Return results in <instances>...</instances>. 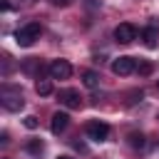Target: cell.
<instances>
[{
  "label": "cell",
  "mask_w": 159,
  "mask_h": 159,
  "mask_svg": "<svg viewBox=\"0 0 159 159\" xmlns=\"http://www.w3.org/2000/svg\"><path fill=\"white\" fill-rule=\"evenodd\" d=\"M0 104H2L7 112H20V109L25 107V97H22L20 87L2 84V89H0Z\"/></svg>",
  "instance_id": "cell-1"
},
{
  "label": "cell",
  "mask_w": 159,
  "mask_h": 159,
  "mask_svg": "<svg viewBox=\"0 0 159 159\" xmlns=\"http://www.w3.org/2000/svg\"><path fill=\"white\" fill-rule=\"evenodd\" d=\"M40 32H42V27L37 22H27L25 27H20L15 32V42L20 47H30V45H35V40H40Z\"/></svg>",
  "instance_id": "cell-2"
},
{
  "label": "cell",
  "mask_w": 159,
  "mask_h": 159,
  "mask_svg": "<svg viewBox=\"0 0 159 159\" xmlns=\"http://www.w3.org/2000/svg\"><path fill=\"white\" fill-rule=\"evenodd\" d=\"M114 40H117L119 45L134 42V40H137V27H134L132 22H119V25L114 27Z\"/></svg>",
  "instance_id": "cell-3"
},
{
  "label": "cell",
  "mask_w": 159,
  "mask_h": 159,
  "mask_svg": "<svg viewBox=\"0 0 159 159\" xmlns=\"http://www.w3.org/2000/svg\"><path fill=\"white\" fill-rule=\"evenodd\" d=\"M112 72L119 75V77L132 75V72H137V60L129 57V55H122V57H117V60L112 62Z\"/></svg>",
  "instance_id": "cell-4"
},
{
  "label": "cell",
  "mask_w": 159,
  "mask_h": 159,
  "mask_svg": "<svg viewBox=\"0 0 159 159\" xmlns=\"http://www.w3.org/2000/svg\"><path fill=\"white\" fill-rule=\"evenodd\" d=\"M47 72H50L52 80H70V75H72V65H70L67 60H52L50 67H47Z\"/></svg>",
  "instance_id": "cell-5"
},
{
  "label": "cell",
  "mask_w": 159,
  "mask_h": 159,
  "mask_svg": "<svg viewBox=\"0 0 159 159\" xmlns=\"http://www.w3.org/2000/svg\"><path fill=\"white\" fill-rule=\"evenodd\" d=\"M57 99H60L67 109H80V107H82V97H80V92L72 89V87L60 89V92H57Z\"/></svg>",
  "instance_id": "cell-6"
},
{
  "label": "cell",
  "mask_w": 159,
  "mask_h": 159,
  "mask_svg": "<svg viewBox=\"0 0 159 159\" xmlns=\"http://www.w3.org/2000/svg\"><path fill=\"white\" fill-rule=\"evenodd\" d=\"M84 132H87V137H89V139H94V142H104V139L109 137V127H107L104 122H99V119L87 122Z\"/></svg>",
  "instance_id": "cell-7"
},
{
  "label": "cell",
  "mask_w": 159,
  "mask_h": 159,
  "mask_svg": "<svg viewBox=\"0 0 159 159\" xmlns=\"http://www.w3.org/2000/svg\"><path fill=\"white\" fill-rule=\"evenodd\" d=\"M67 124H70V114L67 112H55L52 122H50V129H52V134H62L67 129Z\"/></svg>",
  "instance_id": "cell-8"
},
{
  "label": "cell",
  "mask_w": 159,
  "mask_h": 159,
  "mask_svg": "<svg viewBox=\"0 0 159 159\" xmlns=\"http://www.w3.org/2000/svg\"><path fill=\"white\" fill-rule=\"evenodd\" d=\"M22 72H27V75H37V80H40V75H42V65H40V60H37V57H27V60L22 62Z\"/></svg>",
  "instance_id": "cell-9"
},
{
  "label": "cell",
  "mask_w": 159,
  "mask_h": 159,
  "mask_svg": "<svg viewBox=\"0 0 159 159\" xmlns=\"http://www.w3.org/2000/svg\"><path fill=\"white\" fill-rule=\"evenodd\" d=\"M139 35H142V40H144V45H147V47H154V45H157V37H159V32H157V27H154V25L144 27Z\"/></svg>",
  "instance_id": "cell-10"
},
{
  "label": "cell",
  "mask_w": 159,
  "mask_h": 159,
  "mask_svg": "<svg viewBox=\"0 0 159 159\" xmlns=\"http://www.w3.org/2000/svg\"><path fill=\"white\" fill-rule=\"evenodd\" d=\"M82 82H84V87L94 89V87L99 84V72H94V70H84V72H82Z\"/></svg>",
  "instance_id": "cell-11"
},
{
  "label": "cell",
  "mask_w": 159,
  "mask_h": 159,
  "mask_svg": "<svg viewBox=\"0 0 159 159\" xmlns=\"http://www.w3.org/2000/svg\"><path fill=\"white\" fill-rule=\"evenodd\" d=\"M35 92H37L40 97H50V94H52V82H50V80H37V82H35Z\"/></svg>",
  "instance_id": "cell-12"
},
{
  "label": "cell",
  "mask_w": 159,
  "mask_h": 159,
  "mask_svg": "<svg viewBox=\"0 0 159 159\" xmlns=\"http://www.w3.org/2000/svg\"><path fill=\"white\" fill-rule=\"evenodd\" d=\"M152 72H154V65H152L149 60H139V62H137V75H139V77H149Z\"/></svg>",
  "instance_id": "cell-13"
},
{
  "label": "cell",
  "mask_w": 159,
  "mask_h": 159,
  "mask_svg": "<svg viewBox=\"0 0 159 159\" xmlns=\"http://www.w3.org/2000/svg\"><path fill=\"white\" fill-rule=\"evenodd\" d=\"M25 149L30 152V154H42V149H45V142L42 139H27V144H25Z\"/></svg>",
  "instance_id": "cell-14"
},
{
  "label": "cell",
  "mask_w": 159,
  "mask_h": 159,
  "mask_svg": "<svg viewBox=\"0 0 159 159\" xmlns=\"http://www.w3.org/2000/svg\"><path fill=\"white\" fill-rule=\"evenodd\" d=\"M127 139H129V147H134V149H142L144 147V134L142 132H132Z\"/></svg>",
  "instance_id": "cell-15"
},
{
  "label": "cell",
  "mask_w": 159,
  "mask_h": 159,
  "mask_svg": "<svg viewBox=\"0 0 159 159\" xmlns=\"http://www.w3.org/2000/svg\"><path fill=\"white\" fill-rule=\"evenodd\" d=\"M22 124H25L27 129H37V127H40V122H37V117H35V114H27V117L22 119Z\"/></svg>",
  "instance_id": "cell-16"
},
{
  "label": "cell",
  "mask_w": 159,
  "mask_h": 159,
  "mask_svg": "<svg viewBox=\"0 0 159 159\" xmlns=\"http://www.w3.org/2000/svg\"><path fill=\"white\" fill-rule=\"evenodd\" d=\"M0 10L7 12V10H10V0H0Z\"/></svg>",
  "instance_id": "cell-17"
},
{
  "label": "cell",
  "mask_w": 159,
  "mask_h": 159,
  "mask_svg": "<svg viewBox=\"0 0 159 159\" xmlns=\"http://www.w3.org/2000/svg\"><path fill=\"white\" fill-rule=\"evenodd\" d=\"M72 0H52V5H60V7H67Z\"/></svg>",
  "instance_id": "cell-18"
},
{
  "label": "cell",
  "mask_w": 159,
  "mask_h": 159,
  "mask_svg": "<svg viewBox=\"0 0 159 159\" xmlns=\"http://www.w3.org/2000/svg\"><path fill=\"white\" fill-rule=\"evenodd\" d=\"M87 5H89V7H97L99 2H97V0H87Z\"/></svg>",
  "instance_id": "cell-19"
},
{
  "label": "cell",
  "mask_w": 159,
  "mask_h": 159,
  "mask_svg": "<svg viewBox=\"0 0 159 159\" xmlns=\"http://www.w3.org/2000/svg\"><path fill=\"white\" fill-rule=\"evenodd\" d=\"M57 159H75V157H70V154H60Z\"/></svg>",
  "instance_id": "cell-20"
},
{
  "label": "cell",
  "mask_w": 159,
  "mask_h": 159,
  "mask_svg": "<svg viewBox=\"0 0 159 159\" xmlns=\"http://www.w3.org/2000/svg\"><path fill=\"white\" fill-rule=\"evenodd\" d=\"M157 87H159V84H157Z\"/></svg>",
  "instance_id": "cell-21"
}]
</instances>
